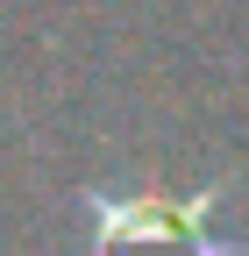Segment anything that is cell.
I'll return each instance as SVG.
<instances>
[{"label":"cell","mask_w":249,"mask_h":256,"mask_svg":"<svg viewBox=\"0 0 249 256\" xmlns=\"http://www.w3.org/2000/svg\"><path fill=\"white\" fill-rule=\"evenodd\" d=\"M92 256H249V242H214L206 214L221 206V185H200L192 200L164 192H92Z\"/></svg>","instance_id":"obj_1"}]
</instances>
